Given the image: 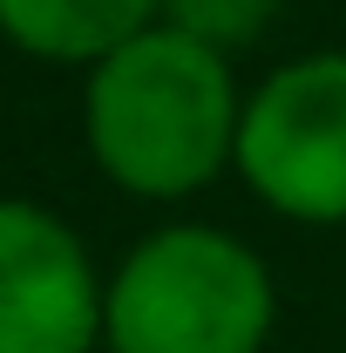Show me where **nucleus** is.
<instances>
[{"mask_svg":"<svg viewBox=\"0 0 346 353\" xmlns=\"http://www.w3.org/2000/svg\"><path fill=\"white\" fill-rule=\"evenodd\" d=\"M245 95L231 54L190 41L170 21L102 54L82 88L88 157L130 197H190L238 163Z\"/></svg>","mask_w":346,"mask_h":353,"instance_id":"f257e3e1","label":"nucleus"},{"mask_svg":"<svg viewBox=\"0 0 346 353\" xmlns=\"http://www.w3.org/2000/svg\"><path fill=\"white\" fill-rule=\"evenodd\" d=\"M278 285L265 259L217 224H163L136 238L102 285L109 353H265Z\"/></svg>","mask_w":346,"mask_h":353,"instance_id":"f03ea898","label":"nucleus"},{"mask_svg":"<svg viewBox=\"0 0 346 353\" xmlns=\"http://www.w3.org/2000/svg\"><path fill=\"white\" fill-rule=\"evenodd\" d=\"M231 170L272 218L346 224V48L299 54L245 95Z\"/></svg>","mask_w":346,"mask_h":353,"instance_id":"7ed1b4c3","label":"nucleus"},{"mask_svg":"<svg viewBox=\"0 0 346 353\" xmlns=\"http://www.w3.org/2000/svg\"><path fill=\"white\" fill-rule=\"evenodd\" d=\"M102 340V279L68 224L0 197V353H88Z\"/></svg>","mask_w":346,"mask_h":353,"instance_id":"20e7f679","label":"nucleus"},{"mask_svg":"<svg viewBox=\"0 0 346 353\" xmlns=\"http://www.w3.org/2000/svg\"><path fill=\"white\" fill-rule=\"evenodd\" d=\"M150 21H156V0H0V34L21 54L82 61V68L116 54Z\"/></svg>","mask_w":346,"mask_h":353,"instance_id":"39448f33","label":"nucleus"},{"mask_svg":"<svg viewBox=\"0 0 346 353\" xmlns=\"http://www.w3.org/2000/svg\"><path fill=\"white\" fill-rule=\"evenodd\" d=\"M156 21L183 28L190 41H211L217 54H238L278 21V0H156Z\"/></svg>","mask_w":346,"mask_h":353,"instance_id":"423d86ee","label":"nucleus"}]
</instances>
